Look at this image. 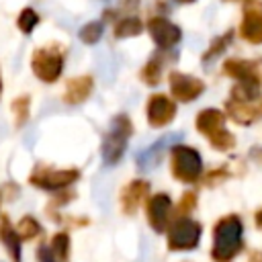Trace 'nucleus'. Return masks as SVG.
I'll return each instance as SVG.
<instances>
[{
  "label": "nucleus",
  "instance_id": "f257e3e1",
  "mask_svg": "<svg viewBox=\"0 0 262 262\" xmlns=\"http://www.w3.org/2000/svg\"><path fill=\"white\" fill-rule=\"evenodd\" d=\"M244 248V223L239 215H225L215 223L211 258L215 262H231Z\"/></svg>",
  "mask_w": 262,
  "mask_h": 262
},
{
  "label": "nucleus",
  "instance_id": "f03ea898",
  "mask_svg": "<svg viewBox=\"0 0 262 262\" xmlns=\"http://www.w3.org/2000/svg\"><path fill=\"white\" fill-rule=\"evenodd\" d=\"M131 131H133V127H131V121L127 115H117L113 119V127L104 135V141H102V160L106 166H113L123 158L127 137L131 135Z\"/></svg>",
  "mask_w": 262,
  "mask_h": 262
},
{
  "label": "nucleus",
  "instance_id": "7ed1b4c3",
  "mask_svg": "<svg viewBox=\"0 0 262 262\" xmlns=\"http://www.w3.org/2000/svg\"><path fill=\"white\" fill-rule=\"evenodd\" d=\"M172 174L176 180L192 184L203 174V160L194 147L174 145L172 147Z\"/></svg>",
  "mask_w": 262,
  "mask_h": 262
},
{
  "label": "nucleus",
  "instance_id": "20e7f679",
  "mask_svg": "<svg viewBox=\"0 0 262 262\" xmlns=\"http://www.w3.org/2000/svg\"><path fill=\"white\" fill-rule=\"evenodd\" d=\"M201 223L188 219V217H180L172 223L170 231H168V248L170 250H194L201 242Z\"/></svg>",
  "mask_w": 262,
  "mask_h": 262
},
{
  "label": "nucleus",
  "instance_id": "39448f33",
  "mask_svg": "<svg viewBox=\"0 0 262 262\" xmlns=\"http://www.w3.org/2000/svg\"><path fill=\"white\" fill-rule=\"evenodd\" d=\"M239 37L252 45H262V2L246 0L244 18L239 23Z\"/></svg>",
  "mask_w": 262,
  "mask_h": 262
},
{
  "label": "nucleus",
  "instance_id": "423d86ee",
  "mask_svg": "<svg viewBox=\"0 0 262 262\" xmlns=\"http://www.w3.org/2000/svg\"><path fill=\"white\" fill-rule=\"evenodd\" d=\"M31 68L43 82H55L63 70V57L51 49H37L31 59Z\"/></svg>",
  "mask_w": 262,
  "mask_h": 262
},
{
  "label": "nucleus",
  "instance_id": "0eeeda50",
  "mask_svg": "<svg viewBox=\"0 0 262 262\" xmlns=\"http://www.w3.org/2000/svg\"><path fill=\"white\" fill-rule=\"evenodd\" d=\"M170 90H172L176 100L190 102V100H194V98H199L203 94L205 82L194 78V76L182 74V72H172L170 74Z\"/></svg>",
  "mask_w": 262,
  "mask_h": 262
},
{
  "label": "nucleus",
  "instance_id": "6e6552de",
  "mask_svg": "<svg viewBox=\"0 0 262 262\" xmlns=\"http://www.w3.org/2000/svg\"><path fill=\"white\" fill-rule=\"evenodd\" d=\"M178 139H182V133H168V135L160 137L156 143H151L147 149L139 151V154H137V158H135V162H137L139 170H143V172H145V170L156 168V166L162 162L164 151H166L172 143H176Z\"/></svg>",
  "mask_w": 262,
  "mask_h": 262
},
{
  "label": "nucleus",
  "instance_id": "1a4fd4ad",
  "mask_svg": "<svg viewBox=\"0 0 262 262\" xmlns=\"http://www.w3.org/2000/svg\"><path fill=\"white\" fill-rule=\"evenodd\" d=\"M147 29H149L154 41H156L162 49L174 47V45L180 41V37H182V31H180L174 23H170L168 18H164V16L151 18V20L147 23Z\"/></svg>",
  "mask_w": 262,
  "mask_h": 262
},
{
  "label": "nucleus",
  "instance_id": "9d476101",
  "mask_svg": "<svg viewBox=\"0 0 262 262\" xmlns=\"http://www.w3.org/2000/svg\"><path fill=\"white\" fill-rule=\"evenodd\" d=\"M78 178V170H45L33 174L29 180L31 184L43 188V190H57L70 186Z\"/></svg>",
  "mask_w": 262,
  "mask_h": 262
},
{
  "label": "nucleus",
  "instance_id": "9b49d317",
  "mask_svg": "<svg viewBox=\"0 0 262 262\" xmlns=\"http://www.w3.org/2000/svg\"><path fill=\"white\" fill-rule=\"evenodd\" d=\"M170 211H172V201L164 192H158L147 201V219H149V225L158 233H162L166 229L168 219H170Z\"/></svg>",
  "mask_w": 262,
  "mask_h": 262
},
{
  "label": "nucleus",
  "instance_id": "f8f14e48",
  "mask_svg": "<svg viewBox=\"0 0 262 262\" xmlns=\"http://www.w3.org/2000/svg\"><path fill=\"white\" fill-rule=\"evenodd\" d=\"M176 115V104L164 96V94H154L147 102V121L151 127H162L168 125Z\"/></svg>",
  "mask_w": 262,
  "mask_h": 262
},
{
  "label": "nucleus",
  "instance_id": "ddd939ff",
  "mask_svg": "<svg viewBox=\"0 0 262 262\" xmlns=\"http://www.w3.org/2000/svg\"><path fill=\"white\" fill-rule=\"evenodd\" d=\"M260 61H252V59H227L223 63V72L229 78L235 80H252V78H260Z\"/></svg>",
  "mask_w": 262,
  "mask_h": 262
},
{
  "label": "nucleus",
  "instance_id": "4468645a",
  "mask_svg": "<svg viewBox=\"0 0 262 262\" xmlns=\"http://www.w3.org/2000/svg\"><path fill=\"white\" fill-rule=\"evenodd\" d=\"M196 129L209 139L225 129V115L219 108H205L196 115Z\"/></svg>",
  "mask_w": 262,
  "mask_h": 262
},
{
  "label": "nucleus",
  "instance_id": "2eb2a0df",
  "mask_svg": "<svg viewBox=\"0 0 262 262\" xmlns=\"http://www.w3.org/2000/svg\"><path fill=\"white\" fill-rule=\"evenodd\" d=\"M225 106H227L229 117L239 125H252L262 117V108L254 106L252 102H237V100L229 98Z\"/></svg>",
  "mask_w": 262,
  "mask_h": 262
},
{
  "label": "nucleus",
  "instance_id": "dca6fc26",
  "mask_svg": "<svg viewBox=\"0 0 262 262\" xmlns=\"http://www.w3.org/2000/svg\"><path fill=\"white\" fill-rule=\"evenodd\" d=\"M92 90V78L90 76H80V78H74L68 82V88H66V94H63V100L68 104H78L82 100L88 98Z\"/></svg>",
  "mask_w": 262,
  "mask_h": 262
},
{
  "label": "nucleus",
  "instance_id": "f3484780",
  "mask_svg": "<svg viewBox=\"0 0 262 262\" xmlns=\"http://www.w3.org/2000/svg\"><path fill=\"white\" fill-rule=\"evenodd\" d=\"M258 96H260V78L237 80V84L231 88V100L237 102H254Z\"/></svg>",
  "mask_w": 262,
  "mask_h": 262
},
{
  "label": "nucleus",
  "instance_id": "a211bd4d",
  "mask_svg": "<svg viewBox=\"0 0 262 262\" xmlns=\"http://www.w3.org/2000/svg\"><path fill=\"white\" fill-rule=\"evenodd\" d=\"M147 188L149 184L143 182V180H135L131 182L125 190H123V209L125 213H133L137 209V205L143 201V196L147 194Z\"/></svg>",
  "mask_w": 262,
  "mask_h": 262
},
{
  "label": "nucleus",
  "instance_id": "6ab92c4d",
  "mask_svg": "<svg viewBox=\"0 0 262 262\" xmlns=\"http://www.w3.org/2000/svg\"><path fill=\"white\" fill-rule=\"evenodd\" d=\"M0 239H2V244L6 246V250L10 252L12 260H14V262H20V242H18L20 237H18L16 229H12V225L8 223L6 217L0 219Z\"/></svg>",
  "mask_w": 262,
  "mask_h": 262
},
{
  "label": "nucleus",
  "instance_id": "aec40b11",
  "mask_svg": "<svg viewBox=\"0 0 262 262\" xmlns=\"http://www.w3.org/2000/svg\"><path fill=\"white\" fill-rule=\"evenodd\" d=\"M231 39H233V31H227V33H223V35L215 37V39L211 41L209 49L203 53V59H201V61H203V66H211L217 57H221V55H223V51L229 47Z\"/></svg>",
  "mask_w": 262,
  "mask_h": 262
},
{
  "label": "nucleus",
  "instance_id": "412c9836",
  "mask_svg": "<svg viewBox=\"0 0 262 262\" xmlns=\"http://www.w3.org/2000/svg\"><path fill=\"white\" fill-rule=\"evenodd\" d=\"M141 31H143V25H141V20L135 18V16H127V18H123V20H119V23L115 25V37H117V39L135 37V35H139Z\"/></svg>",
  "mask_w": 262,
  "mask_h": 262
},
{
  "label": "nucleus",
  "instance_id": "4be33fe9",
  "mask_svg": "<svg viewBox=\"0 0 262 262\" xmlns=\"http://www.w3.org/2000/svg\"><path fill=\"white\" fill-rule=\"evenodd\" d=\"M102 31H104V27H102L100 20H90V23H86V25L80 29V39H82L84 43L92 45V43H96V41L102 37Z\"/></svg>",
  "mask_w": 262,
  "mask_h": 262
},
{
  "label": "nucleus",
  "instance_id": "5701e85b",
  "mask_svg": "<svg viewBox=\"0 0 262 262\" xmlns=\"http://www.w3.org/2000/svg\"><path fill=\"white\" fill-rule=\"evenodd\" d=\"M160 74H162V59L158 57V55H154L149 61H147V66L143 68V80L149 84V86H156L158 82H160Z\"/></svg>",
  "mask_w": 262,
  "mask_h": 262
},
{
  "label": "nucleus",
  "instance_id": "b1692460",
  "mask_svg": "<svg viewBox=\"0 0 262 262\" xmlns=\"http://www.w3.org/2000/svg\"><path fill=\"white\" fill-rule=\"evenodd\" d=\"M41 231V225L37 223V219L33 217H23L16 225V233L20 239H29V237H35L37 233Z\"/></svg>",
  "mask_w": 262,
  "mask_h": 262
},
{
  "label": "nucleus",
  "instance_id": "393cba45",
  "mask_svg": "<svg viewBox=\"0 0 262 262\" xmlns=\"http://www.w3.org/2000/svg\"><path fill=\"white\" fill-rule=\"evenodd\" d=\"M209 143L215 149H219V151H227V149H231L235 145V137H233V133H229L227 129H223V131L215 133L213 137H209Z\"/></svg>",
  "mask_w": 262,
  "mask_h": 262
},
{
  "label": "nucleus",
  "instance_id": "a878e982",
  "mask_svg": "<svg viewBox=\"0 0 262 262\" xmlns=\"http://www.w3.org/2000/svg\"><path fill=\"white\" fill-rule=\"evenodd\" d=\"M68 250H70V239H68V235H66V233H57V235L53 237V242H51V252H53V256L57 258V262H61V260L68 258Z\"/></svg>",
  "mask_w": 262,
  "mask_h": 262
},
{
  "label": "nucleus",
  "instance_id": "bb28decb",
  "mask_svg": "<svg viewBox=\"0 0 262 262\" xmlns=\"http://www.w3.org/2000/svg\"><path fill=\"white\" fill-rule=\"evenodd\" d=\"M37 23H39V14L33 8H25L18 16V27H20L23 33H31L37 27Z\"/></svg>",
  "mask_w": 262,
  "mask_h": 262
},
{
  "label": "nucleus",
  "instance_id": "cd10ccee",
  "mask_svg": "<svg viewBox=\"0 0 262 262\" xmlns=\"http://www.w3.org/2000/svg\"><path fill=\"white\" fill-rule=\"evenodd\" d=\"M27 104H29V98H27V96L16 98L14 104H12V106H14V115H16V123H18V125H23L25 119H27V113H29V106H27Z\"/></svg>",
  "mask_w": 262,
  "mask_h": 262
},
{
  "label": "nucleus",
  "instance_id": "c85d7f7f",
  "mask_svg": "<svg viewBox=\"0 0 262 262\" xmlns=\"http://www.w3.org/2000/svg\"><path fill=\"white\" fill-rule=\"evenodd\" d=\"M194 205H196V194L190 190V192H184V196L180 199V213H190L192 209H194Z\"/></svg>",
  "mask_w": 262,
  "mask_h": 262
},
{
  "label": "nucleus",
  "instance_id": "c756f323",
  "mask_svg": "<svg viewBox=\"0 0 262 262\" xmlns=\"http://www.w3.org/2000/svg\"><path fill=\"white\" fill-rule=\"evenodd\" d=\"M229 176V172H227V168H221V170H213L207 178H205V182L207 184H217V182H221V180H225Z\"/></svg>",
  "mask_w": 262,
  "mask_h": 262
},
{
  "label": "nucleus",
  "instance_id": "7c9ffc66",
  "mask_svg": "<svg viewBox=\"0 0 262 262\" xmlns=\"http://www.w3.org/2000/svg\"><path fill=\"white\" fill-rule=\"evenodd\" d=\"M37 258H39V262H57V258L53 256L51 248H47V246H41V248H39Z\"/></svg>",
  "mask_w": 262,
  "mask_h": 262
},
{
  "label": "nucleus",
  "instance_id": "2f4dec72",
  "mask_svg": "<svg viewBox=\"0 0 262 262\" xmlns=\"http://www.w3.org/2000/svg\"><path fill=\"white\" fill-rule=\"evenodd\" d=\"M250 156H252L256 162H262V147H252V149H250Z\"/></svg>",
  "mask_w": 262,
  "mask_h": 262
},
{
  "label": "nucleus",
  "instance_id": "473e14b6",
  "mask_svg": "<svg viewBox=\"0 0 262 262\" xmlns=\"http://www.w3.org/2000/svg\"><path fill=\"white\" fill-rule=\"evenodd\" d=\"M254 221H256V225L262 229V209H260V211H256V215H254Z\"/></svg>",
  "mask_w": 262,
  "mask_h": 262
},
{
  "label": "nucleus",
  "instance_id": "72a5a7b5",
  "mask_svg": "<svg viewBox=\"0 0 262 262\" xmlns=\"http://www.w3.org/2000/svg\"><path fill=\"white\" fill-rule=\"evenodd\" d=\"M178 4H190V2H194V0H176Z\"/></svg>",
  "mask_w": 262,
  "mask_h": 262
},
{
  "label": "nucleus",
  "instance_id": "f704fd0d",
  "mask_svg": "<svg viewBox=\"0 0 262 262\" xmlns=\"http://www.w3.org/2000/svg\"><path fill=\"white\" fill-rule=\"evenodd\" d=\"M0 90H2V82H0Z\"/></svg>",
  "mask_w": 262,
  "mask_h": 262
}]
</instances>
